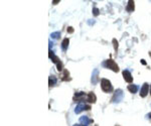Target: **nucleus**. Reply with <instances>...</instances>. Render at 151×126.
<instances>
[{"label":"nucleus","mask_w":151,"mask_h":126,"mask_svg":"<svg viewBox=\"0 0 151 126\" xmlns=\"http://www.w3.org/2000/svg\"><path fill=\"white\" fill-rule=\"evenodd\" d=\"M141 63H142V64H143V65H146V62H145V61H144V60H141Z\"/></svg>","instance_id":"4be33fe9"},{"label":"nucleus","mask_w":151,"mask_h":126,"mask_svg":"<svg viewBox=\"0 0 151 126\" xmlns=\"http://www.w3.org/2000/svg\"><path fill=\"white\" fill-rule=\"evenodd\" d=\"M74 126H87V125H84V124H76Z\"/></svg>","instance_id":"5701e85b"},{"label":"nucleus","mask_w":151,"mask_h":126,"mask_svg":"<svg viewBox=\"0 0 151 126\" xmlns=\"http://www.w3.org/2000/svg\"><path fill=\"white\" fill-rule=\"evenodd\" d=\"M85 96V93L84 92H80V93H77L75 95V97H77V98H81V97H84Z\"/></svg>","instance_id":"4468645a"},{"label":"nucleus","mask_w":151,"mask_h":126,"mask_svg":"<svg viewBox=\"0 0 151 126\" xmlns=\"http://www.w3.org/2000/svg\"><path fill=\"white\" fill-rule=\"evenodd\" d=\"M87 100H88V102H90V103H95V102H96V96H95V94H94L93 92L89 93Z\"/></svg>","instance_id":"423d86ee"},{"label":"nucleus","mask_w":151,"mask_h":126,"mask_svg":"<svg viewBox=\"0 0 151 126\" xmlns=\"http://www.w3.org/2000/svg\"><path fill=\"white\" fill-rule=\"evenodd\" d=\"M122 74H123V78H124V80H125L126 82L131 83V82L133 81V77H132V75H131V73H130L129 71L125 70V71H123Z\"/></svg>","instance_id":"7ed1b4c3"},{"label":"nucleus","mask_w":151,"mask_h":126,"mask_svg":"<svg viewBox=\"0 0 151 126\" xmlns=\"http://www.w3.org/2000/svg\"><path fill=\"white\" fill-rule=\"evenodd\" d=\"M52 60H53V62H54V63H56V64H58V63L60 62L59 58H58V57H56V56H55V57H54V58H53Z\"/></svg>","instance_id":"f3484780"},{"label":"nucleus","mask_w":151,"mask_h":126,"mask_svg":"<svg viewBox=\"0 0 151 126\" xmlns=\"http://www.w3.org/2000/svg\"><path fill=\"white\" fill-rule=\"evenodd\" d=\"M148 116H149V117L151 118V113H149V115H148Z\"/></svg>","instance_id":"b1692460"},{"label":"nucleus","mask_w":151,"mask_h":126,"mask_svg":"<svg viewBox=\"0 0 151 126\" xmlns=\"http://www.w3.org/2000/svg\"><path fill=\"white\" fill-rule=\"evenodd\" d=\"M68 32H69V33H73V32H74V28H73L72 26L68 27Z\"/></svg>","instance_id":"a211bd4d"},{"label":"nucleus","mask_w":151,"mask_h":126,"mask_svg":"<svg viewBox=\"0 0 151 126\" xmlns=\"http://www.w3.org/2000/svg\"><path fill=\"white\" fill-rule=\"evenodd\" d=\"M150 95H151V86H150Z\"/></svg>","instance_id":"393cba45"},{"label":"nucleus","mask_w":151,"mask_h":126,"mask_svg":"<svg viewBox=\"0 0 151 126\" xmlns=\"http://www.w3.org/2000/svg\"><path fill=\"white\" fill-rule=\"evenodd\" d=\"M113 43H114V48L117 51V48H118V41H117L115 38L113 39Z\"/></svg>","instance_id":"2eb2a0df"},{"label":"nucleus","mask_w":151,"mask_h":126,"mask_svg":"<svg viewBox=\"0 0 151 126\" xmlns=\"http://www.w3.org/2000/svg\"><path fill=\"white\" fill-rule=\"evenodd\" d=\"M54 57H55V55H54V52H53L52 49H49V58H51V59H53Z\"/></svg>","instance_id":"6ab92c4d"},{"label":"nucleus","mask_w":151,"mask_h":126,"mask_svg":"<svg viewBox=\"0 0 151 126\" xmlns=\"http://www.w3.org/2000/svg\"><path fill=\"white\" fill-rule=\"evenodd\" d=\"M56 83H57V78H56L55 76H51V77H49V86L52 87V86H54Z\"/></svg>","instance_id":"9b49d317"},{"label":"nucleus","mask_w":151,"mask_h":126,"mask_svg":"<svg viewBox=\"0 0 151 126\" xmlns=\"http://www.w3.org/2000/svg\"><path fill=\"white\" fill-rule=\"evenodd\" d=\"M90 109H91V106H90V105H86L85 110H90Z\"/></svg>","instance_id":"aec40b11"},{"label":"nucleus","mask_w":151,"mask_h":126,"mask_svg":"<svg viewBox=\"0 0 151 126\" xmlns=\"http://www.w3.org/2000/svg\"><path fill=\"white\" fill-rule=\"evenodd\" d=\"M59 2H60V0H56V1L53 2V4H57V3H59Z\"/></svg>","instance_id":"412c9836"},{"label":"nucleus","mask_w":151,"mask_h":126,"mask_svg":"<svg viewBox=\"0 0 151 126\" xmlns=\"http://www.w3.org/2000/svg\"><path fill=\"white\" fill-rule=\"evenodd\" d=\"M101 87H102V90L104 92H110L112 91V85H111V82L107 79H102L101 81Z\"/></svg>","instance_id":"f257e3e1"},{"label":"nucleus","mask_w":151,"mask_h":126,"mask_svg":"<svg viewBox=\"0 0 151 126\" xmlns=\"http://www.w3.org/2000/svg\"><path fill=\"white\" fill-rule=\"evenodd\" d=\"M69 43H70V40H69V38H65L64 40H63V42H62V46H63V49H67L68 48V46H69Z\"/></svg>","instance_id":"1a4fd4ad"},{"label":"nucleus","mask_w":151,"mask_h":126,"mask_svg":"<svg viewBox=\"0 0 151 126\" xmlns=\"http://www.w3.org/2000/svg\"><path fill=\"white\" fill-rule=\"evenodd\" d=\"M128 90L131 92V93H136L137 92V90H138V87L136 86V85H129L128 86Z\"/></svg>","instance_id":"9d476101"},{"label":"nucleus","mask_w":151,"mask_h":126,"mask_svg":"<svg viewBox=\"0 0 151 126\" xmlns=\"http://www.w3.org/2000/svg\"><path fill=\"white\" fill-rule=\"evenodd\" d=\"M104 66L107 67L108 69L112 70L113 72H118V71H119V67H118V65H117L113 60H108V61H106V63L104 64Z\"/></svg>","instance_id":"f03ea898"},{"label":"nucleus","mask_w":151,"mask_h":126,"mask_svg":"<svg viewBox=\"0 0 151 126\" xmlns=\"http://www.w3.org/2000/svg\"><path fill=\"white\" fill-rule=\"evenodd\" d=\"M57 67H58V71H59V72L63 71V64H62L61 62H59V63L57 64Z\"/></svg>","instance_id":"ddd939ff"},{"label":"nucleus","mask_w":151,"mask_h":126,"mask_svg":"<svg viewBox=\"0 0 151 126\" xmlns=\"http://www.w3.org/2000/svg\"><path fill=\"white\" fill-rule=\"evenodd\" d=\"M148 90H149V86H148V84L147 83H145L143 86H142V88H141V90H140V96L141 97H146L147 96V94H148Z\"/></svg>","instance_id":"20e7f679"},{"label":"nucleus","mask_w":151,"mask_h":126,"mask_svg":"<svg viewBox=\"0 0 151 126\" xmlns=\"http://www.w3.org/2000/svg\"><path fill=\"white\" fill-rule=\"evenodd\" d=\"M85 107H86V105L85 104H79L77 107H76L75 109V112L77 114H79V113H81L83 110H85Z\"/></svg>","instance_id":"6e6552de"},{"label":"nucleus","mask_w":151,"mask_h":126,"mask_svg":"<svg viewBox=\"0 0 151 126\" xmlns=\"http://www.w3.org/2000/svg\"><path fill=\"white\" fill-rule=\"evenodd\" d=\"M60 35H61V32H59V31H58V32H53L51 36H52L53 38H59V36H60Z\"/></svg>","instance_id":"f8f14e48"},{"label":"nucleus","mask_w":151,"mask_h":126,"mask_svg":"<svg viewBox=\"0 0 151 126\" xmlns=\"http://www.w3.org/2000/svg\"><path fill=\"white\" fill-rule=\"evenodd\" d=\"M93 13H94V15H99V9L98 8H94L93 9Z\"/></svg>","instance_id":"dca6fc26"},{"label":"nucleus","mask_w":151,"mask_h":126,"mask_svg":"<svg viewBox=\"0 0 151 126\" xmlns=\"http://www.w3.org/2000/svg\"><path fill=\"white\" fill-rule=\"evenodd\" d=\"M80 122H81L82 124H84V125H88L89 123H91V122H93V121H92V120H89L87 116H83V117L80 118Z\"/></svg>","instance_id":"0eeeda50"},{"label":"nucleus","mask_w":151,"mask_h":126,"mask_svg":"<svg viewBox=\"0 0 151 126\" xmlns=\"http://www.w3.org/2000/svg\"><path fill=\"white\" fill-rule=\"evenodd\" d=\"M134 9H135L134 1L130 0V1L128 2V5H127V7H126V10H127L128 12H133V11H134Z\"/></svg>","instance_id":"39448f33"}]
</instances>
